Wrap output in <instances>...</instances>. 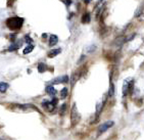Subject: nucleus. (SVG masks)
<instances>
[{"mask_svg": "<svg viewBox=\"0 0 144 140\" xmlns=\"http://www.w3.org/2000/svg\"><path fill=\"white\" fill-rule=\"evenodd\" d=\"M22 24H24V18H18V16H13V18H9L6 19V26L11 31H16L22 29Z\"/></svg>", "mask_w": 144, "mask_h": 140, "instance_id": "nucleus-1", "label": "nucleus"}, {"mask_svg": "<svg viewBox=\"0 0 144 140\" xmlns=\"http://www.w3.org/2000/svg\"><path fill=\"white\" fill-rule=\"evenodd\" d=\"M79 121H80V114H79L76 104H73L72 111H70V122H72L70 127H75V126L79 123Z\"/></svg>", "mask_w": 144, "mask_h": 140, "instance_id": "nucleus-2", "label": "nucleus"}, {"mask_svg": "<svg viewBox=\"0 0 144 140\" xmlns=\"http://www.w3.org/2000/svg\"><path fill=\"white\" fill-rule=\"evenodd\" d=\"M133 87H134V82L132 81L131 78L126 79L124 81V84H123V95L124 96H126L127 94H129L130 91L133 90Z\"/></svg>", "mask_w": 144, "mask_h": 140, "instance_id": "nucleus-3", "label": "nucleus"}, {"mask_svg": "<svg viewBox=\"0 0 144 140\" xmlns=\"http://www.w3.org/2000/svg\"><path fill=\"white\" fill-rule=\"evenodd\" d=\"M114 123L112 121H107L105 123H103L101 126H99V128H98V134H102L104 133L106 130H108L109 128H111L112 126H114Z\"/></svg>", "mask_w": 144, "mask_h": 140, "instance_id": "nucleus-4", "label": "nucleus"}, {"mask_svg": "<svg viewBox=\"0 0 144 140\" xmlns=\"http://www.w3.org/2000/svg\"><path fill=\"white\" fill-rule=\"evenodd\" d=\"M69 82V77L66 76H63V77H58L52 81V84H59V83H67Z\"/></svg>", "mask_w": 144, "mask_h": 140, "instance_id": "nucleus-5", "label": "nucleus"}, {"mask_svg": "<svg viewBox=\"0 0 144 140\" xmlns=\"http://www.w3.org/2000/svg\"><path fill=\"white\" fill-rule=\"evenodd\" d=\"M42 105H43L45 110L48 111H52L55 108V106L52 104L51 101H44L43 103H42Z\"/></svg>", "mask_w": 144, "mask_h": 140, "instance_id": "nucleus-6", "label": "nucleus"}, {"mask_svg": "<svg viewBox=\"0 0 144 140\" xmlns=\"http://www.w3.org/2000/svg\"><path fill=\"white\" fill-rule=\"evenodd\" d=\"M57 42H58L57 36H56V35H51V36H50V38H49V45L50 46L56 45V44H57Z\"/></svg>", "mask_w": 144, "mask_h": 140, "instance_id": "nucleus-7", "label": "nucleus"}, {"mask_svg": "<svg viewBox=\"0 0 144 140\" xmlns=\"http://www.w3.org/2000/svg\"><path fill=\"white\" fill-rule=\"evenodd\" d=\"M61 52V48H57V49H52L51 51L48 52V56L49 57H54L56 55H58Z\"/></svg>", "mask_w": 144, "mask_h": 140, "instance_id": "nucleus-8", "label": "nucleus"}, {"mask_svg": "<svg viewBox=\"0 0 144 140\" xmlns=\"http://www.w3.org/2000/svg\"><path fill=\"white\" fill-rule=\"evenodd\" d=\"M105 101H106V98H103V101H102V100H101V101H100V102L97 104V106H96V111H97V116L100 114V111H102L103 105H104V103H105Z\"/></svg>", "mask_w": 144, "mask_h": 140, "instance_id": "nucleus-9", "label": "nucleus"}, {"mask_svg": "<svg viewBox=\"0 0 144 140\" xmlns=\"http://www.w3.org/2000/svg\"><path fill=\"white\" fill-rule=\"evenodd\" d=\"M46 92H47V94L50 95V96H55V94H56V90L54 89L53 86H47L46 87Z\"/></svg>", "mask_w": 144, "mask_h": 140, "instance_id": "nucleus-10", "label": "nucleus"}, {"mask_svg": "<svg viewBox=\"0 0 144 140\" xmlns=\"http://www.w3.org/2000/svg\"><path fill=\"white\" fill-rule=\"evenodd\" d=\"M9 85L7 83H4V82H0V93H4L5 91L8 89Z\"/></svg>", "mask_w": 144, "mask_h": 140, "instance_id": "nucleus-11", "label": "nucleus"}, {"mask_svg": "<svg viewBox=\"0 0 144 140\" xmlns=\"http://www.w3.org/2000/svg\"><path fill=\"white\" fill-rule=\"evenodd\" d=\"M90 21H91L90 15L89 13H85V15H83V18H82V23L83 24H88V23H90Z\"/></svg>", "mask_w": 144, "mask_h": 140, "instance_id": "nucleus-12", "label": "nucleus"}, {"mask_svg": "<svg viewBox=\"0 0 144 140\" xmlns=\"http://www.w3.org/2000/svg\"><path fill=\"white\" fill-rule=\"evenodd\" d=\"M33 49H34V45H32V44H29V45H28L26 48L24 49V54H28V53L32 52Z\"/></svg>", "mask_w": 144, "mask_h": 140, "instance_id": "nucleus-13", "label": "nucleus"}, {"mask_svg": "<svg viewBox=\"0 0 144 140\" xmlns=\"http://www.w3.org/2000/svg\"><path fill=\"white\" fill-rule=\"evenodd\" d=\"M21 45H22V42H18V43H16V44H12L11 46H9L8 50H9V51H12V50H16Z\"/></svg>", "mask_w": 144, "mask_h": 140, "instance_id": "nucleus-14", "label": "nucleus"}, {"mask_svg": "<svg viewBox=\"0 0 144 140\" xmlns=\"http://www.w3.org/2000/svg\"><path fill=\"white\" fill-rule=\"evenodd\" d=\"M114 84H112V82H111V87H109L108 95L111 97V96H114Z\"/></svg>", "mask_w": 144, "mask_h": 140, "instance_id": "nucleus-15", "label": "nucleus"}, {"mask_svg": "<svg viewBox=\"0 0 144 140\" xmlns=\"http://www.w3.org/2000/svg\"><path fill=\"white\" fill-rule=\"evenodd\" d=\"M67 96V88H63L60 91V97L61 98H66V97Z\"/></svg>", "mask_w": 144, "mask_h": 140, "instance_id": "nucleus-16", "label": "nucleus"}, {"mask_svg": "<svg viewBox=\"0 0 144 140\" xmlns=\"http://www.w3.org/2000/svg\"><path fill=\"white\" fill-rule=\"evenodd\" d=\"M45 69H46V66H45V63H40L38 64V71H39V73H43L45 71Z\"/></svg>", "mask_w": 144, "mask_h": 140, "instance_id": "nucleus-17", "label": "nucleus"}, {"mask_svg": "<svg viewBox=\"0 0 144 140\" xmlns=\"http://www.w3.org/2000/svg\"><path fill=\"white\" fill-rule=\"evenodd\" d=\"M95 50H96V45H91V46L87 47L86 51L90 53V52H93V51H95Z\"/></svg>", "mask_w": 144, "mask_h": 140, "instance_id": "nucleus-18", "label": "nucleus"}, {"mask_svg": "<svg viewBox=\"0 0 144 140\" xmlns=\"http://www.w3.org/2000/svg\"><path fill=\"white\" fill-rule=\"evenodd\" d=\"M66 103H63V105H61V108H60V114H64V113H66Z\"/></svg>", "mask_w": 144, "mask_h": 140, "instance_id": "nucleus-19", "label": "nucleus"}, {"mask_svg": "<svg viewBox=\"0 0 144 140\" xmlns=\"http://www.w3.org/2000/svg\"><path fill=\"white\" fill-rule=\"evenodd\" d=\"M63 3H66V5H70V1H63Z\"/></svg>", "mask_w": 144, "mask_h": 140, "instance_id": "nucleus-20", "label": "nucleus"}]
</instances>
